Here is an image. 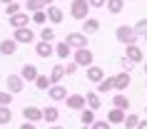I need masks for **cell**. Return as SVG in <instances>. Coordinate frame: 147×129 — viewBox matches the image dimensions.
I'll return each mask as SVG.
<instances>
[{"mask_svg": "<svg viewBox=\"0 0 147 129\" xmlns=\"http://www.w3.org/2000/svg\"><path fill=\"white\" fill-rule=\"evenodd\" d=\"M115 40L117 42H120V45H137V32H135V27H130V25H120V27H117L115 30Z\"/></svg>", "mask_w": 147, "mask_h": 129, "instance_id": "obj_1", "label": "cell"}, {"mask_svg": "<svg viewBox=\"0 0 147 129\" xmlns=\"http://www.w3.org/2000/svg\"><path fill=\"white\" fill-rule=\"evenodd\" d=\"M90 10L92 8H90L87 0H70V17H72V20H80V23H82L85 17H90L87 15Z\"/></svg>", "mask_w": 147, "mask_h": 129, "instance_id": "obj_2", "label": "cell"}, {"mask_svg": "<svg viewBox=\"0 0 147 129\" xmlns=\"http://www.w3.org/2000/svg\"><path fill=\"white\" fill-rule=\"evenodd\" d=\"M72 60L78 62V67H90V65H95V55H92V50L90 47H80V50H75L72 52Z\"/></svg>", "mask_w": 147, "mask_h": 129, "instance_id": "obj_3", "label": "cell"}, {"mask_svg": "<svg viewBox=\"0 0 147 129\" xmlns=\"http://www.w3.org/2000/svg\"><path fill=\"white\" fill-rule=\"evenodd\" d=\"M13 40H15L18 45H30V42L38 40V35H35V30H30V27H20V30L13 32Z\"/></svg>", "mask_w": 147, "mask_h": 129, "instance_id": "obj_4", "label": "cell"}, {"mask_svg": "<svg viewBox=\"0 0 147 129\" xmlns=\"http://www.w3.org/2000/svg\"><path fill=\"white\" fill-rule=\"evenodd\" d=\"M65 42H67L72 50H80V47H87V35L85 32H67V35H65Z\"/></svg>", "mask_w": 147, "mask_h": 129, "instance_id": "obj_5", "label": "cell"}, {"mask_svg": "<svg viewBox=\"0 0 147 129\" xmlns=\"http://www.w3.org/2000/svg\"><path fill=\"white\" fill-rule=\"evenodd\" d=\"M25 87V80L20 75H8V80H5V90L13 92V94H20Z\"/></svg>", "mask_w": 147, "mask_h": 129, "instance_id": "obj_6", "label": "cell"}, {"mask_svg": "<svg viewBox=\"0 0 147 129\" xmlns=\"http://www.w3.org/2000/svg\"><path fill=\"white\" fill-rule=\"evenodd\" d=\"M35 55L42 57V60H50V57L55 55V45H53V42H45V40H40V42H35Z\"/></svg>", "mask_w": 147, "mask_h": 129, "instance_id": "obj_7", "label": "cell"}, {"mask_svg": "<svg viewBox=\"0 0 147 129\" xmlns=\"http://www.w3.org/2000/svg\"><path fill=\"white\" fill-rule=\"evenodd\" d=\"M65 104H67V109L80 112V109H85V107H87V99H85V94H67Z\"/></svg>", "mask_w": 147, "mask_h": 129, "instance_id": "obj_8", "label": "cell"}, {"mask_svg": "<svg viewBox=\"0 0 147 129\" xmlns=\"http://www.w3.org/2000/svg\"><path fill=\"white\" fill-rule=\"evenodd\" d=\"M23 119H28V122H42V109L40 107H35V104H28V107H23Z\"/></svg>", "mask_w": 147, "mask_h": 129, "instance_id": "obj_9", "label": "cell"}, {"mask_svg": "<svg viewBox=\"0 0 147 129\" xmlns=\"http://www.w3.org/2000/svg\"><path fill=\"white\" fill-rule=\"evenodd\" d=\"M47 97L53 99V102H65V99H67V90H65L60 82H57V84H50V90H47Z\"/></svg>", "mask_w": 147, "mask_h": 129, "instance_id": "obj_10", "label": "cell"}, {"mask_svg": "<svg viewBox=\"0 0 147 129\" xmlns=\"http://www.w3.org/2000/svg\"><path fill=\"white\" fill-rule=\"evenodd\" d=\"M28 23H32L28 13H18V15L8 17V25L13 27V30H20V27H28Z\"/></svg>", "mask_w": 147, "mask_h": 129, "instance_id": "obj_11", "label": "cell"}, {"mask_svg": "<svg viewBox=\"0 0 147 129\" xmlns=\"http://www.w3.org/2000/svg\"><path fill=\"white\" fill-rule=\"evenodd\" d=\"M45 13H47V23H53V25H57V23L65 20V13H62L60 5H47Z\"/></svg>", "mask_w": 147, "mask_h": 129, "instance_id": "obj_12", "label": "cell"}, {"mask_svg": "<svg viewBox=\"0 0 147 129\" xmlns=\"http://www.w3.org/2000/svg\"><path fill=\"white\" fill-rule=\"evenodd\" d=\"M125 57L137 65V62L145 60V52H142V47H140V45H127V47H125Z\"/></svg>", "mask_w": 147, "mask_h": 129, "instance_id": "obj_13", "label": "cell"}, {"mask_svg": "<svg viewBox=\"0 0 147 129\" xmlns=\"http://www.w3.org/2000/svg\"><path fill=\"white\" fill-rule=\"evenodd\" d=\"M130 82H132L130 72H117V75H115V92H127Z\"/></svg>", "mask_w": 147, "mask_h": 129, "instance_id": "obj_14", "label": "cell"}, {"mask_svg": "<svg viewBox=\"0 0 147 129\" xmlns=\"http://www.w3.org/2000/svg\"><path fill=\"white\" fill-rule=\"evenodd\" d=\"M40 72H38V67L32 65V62H25L23 67H20V77H23L25 82H35V77H38Z\"/></svg>", "mask_w": 147, "mask_h": 129, "instance_id": "obj_15", "label": "cell"}, {"mask_svg": "<svg viewBox=\"0 0 147 129\" xmlns=\"http://www.w3.org/2000/svg\"><path fill=\"white\" fill-rule=\"evenodd\" d=\"M102 80H105V70L100 67V65H90V67H87V82H102Z\"/></svg>", "mask_w": 147, "mask_h": 129, "instance_id": "obj_16", "label": "cell"}, {"mask_svg": "<svg viewBox=\"0 0 147 129\" xmlns=\"http://www.w3.org/2000/svg\"><path fill=\"white\" fill-rule=\"evenodd\" d=\"M97 30H100V20H97V17H85V20H82V30L80 32H85L87 37L95 35Z\"/></svg>", "mask_w": 147, "mask_h": 129, "instance_id": "obj_17", "label": "cell"}, {"mask_svg": "<svg viewBox=\"0 0 147 129\" xmlns=\"http://www.w3.org/2000/svg\"><path fill=\"white\" fill-rule=\"evenodd\" d=\"M18 52V42H15V40H13V37H5V40H3V42H0V55H3V57H10V55H15Z\"/></svg>", "mask_w": 147, "mask_h": 129, "instance_id": "obj_18", "label": "cell"}, {"mask_svg": "<svg viewBox=\"0 0 147 129\" xmlns=\"http://www.w3.org/2000/svg\"><path fill=\"white\" fill-rule=\"evenodd\" d=\"M72 52H75V50H72V47H70L67 42H57V45H55V55H57L60 60H65V62H67L70 57H72Z\"/></svg>", "mask_w": 147, "mask_h": 129, "instance_id": "obj_19", "label": "cell"}, {"mask_svg": "<svg viewBox=\"0 0 147 129\" xmlns=\"http://www.w3.org/2000/svg\"><path fill=\"white\" fill-rule=\"evenodd\" d=\"M60 119V112H57V107H45L42 109V122H47V124H55V122Z\"/></svg>", "mask_w": 147, "mask_h": 129, "instance_id": "obj_20", "label": "cell"}, {"mask_svg": "<svg viewBox=\"0 0 147 129\" xmlns=\"http://www.w3.org/2000/svg\"><path fill=\"white\" fill-rule=\"evenodd\" d=\"M115 92V77H105L102 82H97V94H107Z\"/></svg>", "mask_w": 147, "mask_h": 129, "instance_id": "obj_21", "label": "cell"}, {"mask_svg": "<svg viewBox=\"0 0 147 129\" xmlns=\"http://www.w3.org/2000/svg\"><path fill=\"white\" fill-rule=\"evenodd\" d=\"M112 107H117V109H130V99H127V94L125 92H117L115 97H112Z\"/></svg>", "mask_w": 147, "mask_h": 129, "instance_id": "obj_22", "label": "cell"}, {"mask_svg": "<svg viewBox=\"0 0 147 129\" xmlns=\"http://www.w3.org/2000/svg\"><path fill=\"white\" fill-rule=\"evenodd\" d=\"M95 119H97V117H95V109H90V107L80 109V122H82V127H92Z\"/></svg>", "mask_w": 147, "mask_h": 129, "instance_id": "obj_23", "label": "cell"}, {"mask_svg": "<svg viewBox=\"0 0 147 129\" xmlns=\"http://www.w3.org/2000/svg\"><path fill=\"white\" fill-rule=\"evenodd\" d=\"M125 109H117V107H112V109H110V114H107V122L110 124H122L125 122Z\"/></svg>", "mask_w": 147, "mask_h": 129, "instance_id": "obj_24", "label": "cell"}, {"mask_svg": "<svg viewBox=\"0 0 147 129\" xmlns=\"http://www.w3.org/2000/svg\"><path fill=\"white\" fill-rule=\"evenodd\" d=\"M65 65H53V72H50V80H53V84H57V82H62L65 80Z\"/></svg>", "mask_w": 147, "mask_h": 129, "instance_id": "obj_25", "label": "cell"}, {"mask_svg": "<svg viewBox=\"0 0 147 129\" xmlns=\"http://www.w3.org/2000/svg\"><path fill=\"white\" fill-rule=\"evenodd\" d=\"M105 8H107V13H112V15H120L125 10V0H107Z\"/></svg>", "mask_w": 147, "mask_h": 129, "instance_id": "obj_26", "label": "cell"}, {"mask_svg": "<svg viewBox=\"0 0 147 129\" xmlns=\"http://www.w3.org/2000/svg\"><path fill=\"white\" fill-rule=\"evenodd\" d=\"M85 99H87V107H90V109H95V112H97V109L102 107L100 94H97V92H87V94H85Z\"/></svg>", "mask_w": 147, "mask_h": 129, "instance_id": "obj_27", "label": "cell"}, {"mask_svg": "<svg viewBox=\"0 0 147 129\" xmlns=\"http://www.w3.org/2000/svg\"><path fill=\"white\" fill-rule=\"evenodd\" d=\"M137 124H140V117L135 112H127V114H125V122H122L125 129H137Z\"/></svg>", "mask_w": 147, "mask_h": 129, "instance_id": "obj_28", "label": "cell"}, {"mask_svg": "<svg viewBox=\"0 0 147 129\" xmlns=\"http://www.w3.org/2000/svg\"><path fill=\"white\" fill-rule=\"evenodd\" d=\"M50 84H53V80H50L47 75H38V77H35V87H38V90L47 92V90H50Z\"/></svg>", "mask_w": 147, "mask_h": 129, "instance_id": "obj_29", "label": "cell"}, {"mask_svg": "<svg viewBox=\"0 0 147 129\" xmlns=\"http://www.w3.org/2000/svg\"><path fill=\"white\" fill-rule=\"evenodd\" d=\"M10 122H13V112H10V107H0V127H8Z\"/></svg>", "mask_w": 147, "mask_h": 129, "instance_id": "obj_30", "label": "cell"}, {"mask_svg": "<svg viewBox=\"0 0 147 129\" xmlns=\"http://www.w3.org/2000/svg\"><path fill=\"white\" fill-rule=\"evenodd\" d=\"M40 40L53 42V40H55V27H50V25H42V30H40Z\"/></svg>", "mask_w": 147, "mask_h": 129, "instance_id": "obj_31", "label": "cell"}, {"mask_svg": "<svg viewBox=\"0 0 147 129\" xmlns=\"http://www.w3.org/2000/svg\"><path fill=\"white\" fill-rule=\"evenodd\" d=\"M132 27H135V32H137V37H145V35H147V17L137 20V23L132 25Z\"/></svg>", "mask_w": 147, "mask_h": 129, "instance_id": "obj_32", "label": "cell"}, {"mask_svg": "<svg viewBox=\"0 0 147 129\" xmlns=\"http://www.w3.org/2000/svg\"><path fill=\"white\" fill-rule=\"evenodd\" d=\"M30 20L35 25H47V13H45V10H38V13H32V15H30Z\"/></svg>", "mask_w": 147, "mask_h": 129, "instance_id": "obj_33", "label": "cell"}, {"mask_svg": "<svg viewBox=\"0 0 147 129\" xmlns=\"http://www.w3.org/2000/svg\"><path fill=\"white\" fill-rule=\"evenodd\" d=\"M25 8H28V13H38V10H45V5L40 3V0H25Z\"/></svg>", "mask_w": 147, "mask_h": 129, "instance_id": "obj_34", "label": "cell"}, {"mask_svg": "<svg viewBox=\"0 0 147 129\" xmlns=\"http://www.w3.org/2000/svg\"><path fill=\"white\" fill-rule=\"evenodd\" d=\"M5 13H8V17H13V15H18V13H23V5H20V3H8V5H5Z\"/></svg>", "mask_w": 147, "mask_h": 129, "instance_id": "obj_35", "label": "cell"}, {"mask_svg": "<svg viewBox=\"0 0 147 129\" xmlns=\"http://www.w3.org/2000/svg\"><path fill=\"white\" fill-rule=\"evenodd\" d=\"M10 104H13V92L3 90L0 92V107H10Z\"/></svg>", "mask_w": 147, "mask_h": 129, "instance_id": "obj_36", "label": "cell"}, {"mask_svg": "<svg viewBox=\"0 0 147 129\" xmlns=\"http://www.w3.org/2000/svg\"><path fill=\"white\" fill-rule=\"evenodd\" d=\"M120 67H122V72H132V67H135V62H130V60H127V57L122 55V57H120Z\"/></svg>", "mask_w": 147, "mask_h": 129, "instance_id": "obj_37", "label": "cell"}, {"mask_svg": "<svg viewBox=\"0 0 147 129\" xmlns=\"http://www.w3.org/2000/svg\"><path fill=\"white\" fill-rule=\"evenodd\" d=\"M92 129H112V124H110L107 119H105V122H100V119H95V122H92Z\"/></svg>", "mask_w": 147, "mask_h": 129, "instance_id": "obj_38", "label": "cell"}, {"mask_svg": "<svg viewBox=\"0 0 147 129\" xmlns=\"http://www.w3.org/2000/svg\"><path fill=\"white\" fill-rule=\"evenodd\" d=\"M75 72H78V62H75V60H72V62H67V65H65V75H75Z\"/></svg>", "mask_w": 147, "mask_h": 129, "instance_id": "obj_39", "label": "cell"}, {"mask_svg": "<svg viewBox=\"0 0 147 129\" xmlns=\"http://www.w3.org/2000/svg\"><path fill=\"white\" fill-rule=\"evenodd\" d=\"M90 3V8H105L107 5V0H87Z\"/></svg>", "mask_w": 147, "mask_h": 129, "instance_id": "obj_40", "label": "cell"}, {"mask_svg": "<svg viewBox=\"0 0 147 129\" xmlns=\"http://www.w3.org/2000/svg\"><path fill=\"white\" fill-rule=\"evenodd\" d=\"M20 129H38V124H35V122H28V119H25L23 124H20Z\"/></svg>", "mask_w": 147, "mask_h": 129, "instance_id": "obj_41", "label": "cell"}, {"mask_svg": "<svg viewBox=\"0 0 147 129\" xmlns=\"http://www.w3.org/2000/svg\"><path fill=\"white\" fill-rule=\"evenodd\" d=\"M137 129H147V119H140V124H137Z\"/></svg>", "mask_w": 147, "mask_h": 129, "instance_id": "obj_42", "label": "cell"}, {"mask_svg": "<svg viewBox=\"0 0 147 129\" xmlns=\"http://www.w3.org/2000/svg\"><path fill=\"white\" fill-rule=\"evenodd\" d=\"M40 3H42L45 8H47V5H55V0H40Z\"/></svg>", "mask_w": 147, "mask_h": 129, "instance_id": "obj_43", "label": "cell"}, {"mask_svg": "<svg viewBox=\"0 0 147 129\" xmlns=\"http://www.w3.org/2000/svg\"><path fill=\"white\" fill-rule=\"evenodd\" d=\"M47 129H65V127H60V124H50Z\"/></svg>", "mask_w": 147, "mask_h": 129, "instance_id": "obj_44", "label": "cell"}, {"mask_svg": "<svg viewBox=\"0 0 147 129\" xmlns=\"http://www.w3.org/2000/svg\"><path fill=\"white\" fill-rule=\"evenodd\" d=\"M0 3H5V5H8V3H15V0H0Z\"/></svg>", "mask_w": 147, "mask_h": 129, "instance_id": "obj_45", "label": "cell"}, {"mask_svg": "<svg viewBox=\"0 0 147 129\" xmlns=\"http://www.w3.org/2000/svg\"><path fill=\"white\" fill-rule=\"evenodd\" d=\"M145 77H147V62H145Z\"/></svg>", "mask_w": 147, "mask_h": 129, "instance_id": "obj_46", "label": "cell"}, {"mask_svg": "<svg viewBox=\"0 0 147 129\" xmlns=\"http://www.w3.org/2000/svg\"><path fill=\"white\" fill-rule=\"evenodd\" d=\"M80 129H92V127H80Z\"/></svg>", "mask_w": 147, "mask_h": 129, "instance_id": "obj_47", "label": "cell"}, {"mask_svg": "<svg viewBox=\"0 0 147 129\" xmlns=\"http://www.w3.org/2000/svg\"><path fill=\"white\" fill-rule=\"evenodd\" d=\"M145 114H147V107H145Z\"/></svg>", "mask_w": 147, "mask_h": 129, "instance_id": "obj_48", "label": "cell"}, {"mask_svg": "<svg viewBox=\"0 0 147 129\" xmlns=\"http://www.w3.org/2000/svg\"><path fill=\"white\" fill-rule=\"evenodd\" d=\"M0 129H5V127H0Z\"/></svg>", "mask_w": 147, "mask_h": 129, "instance_id": "obj_49", "label": "cell"}, {"mask_svg": "<svg viewBox=\"0 0 147 129\" xmlns=\"http://www.w3.org/2000/svg\"><path fill=\"white\" fill-rule=\"evenodd\" d=\"M145 87H147V82H145Z\"/></svg>", "mask_w": 147, "mask_h": 129, "instance_id": "obj_50", "label": "cell"}, {"mask_svg": "<svg viewBox=\"0 0 147 129\" xmlns=\"http://www.w3.org/2000/svg\"><path fill=\"white\" fill-rule=\"evenodd\" d=\"M145 40H147V35H145Z\"/></svg>", "mask_w": 147, "mask_h": 129, "instance_id": "obj_51", "label": "cell"}]
</instances>
